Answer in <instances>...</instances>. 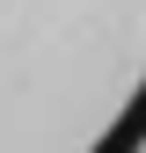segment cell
Segmentation results:
<instances>
[]
</instances>
